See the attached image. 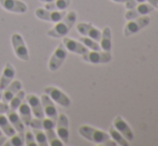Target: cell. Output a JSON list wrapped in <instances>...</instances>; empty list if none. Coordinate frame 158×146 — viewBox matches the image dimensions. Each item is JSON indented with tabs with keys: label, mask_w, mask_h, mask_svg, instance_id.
Instances as JSON below:
<instances>
[{
	"label": "cell",
	"mask_w": 158,
	"mask_h": 146,
	"mask_svg": "<svg viewBox=\"0 0 158 146\" xmlns=\"http://www.w3.org/2000/svg\"><path fill=\"white\" fill-rule=\"evenodd\" d=\"M6 138H4L3 136H0V145H3L4 142H6Z\"/></svg>",
	"instance_id": "cell-35"
},
{
	"label": "cell",
	"mask_w": 158,
	"mask_h": 146,
	"mask_svg": "<svg viewBox=\"0 0 158 146\" xmlns=\"http://www.w3.org/2000/svg\"><path fill=\"white\" fill-rule=\"evenodd\" d=\"M25 145L27 146H37L35 134L31 131H27L25 133Z\"/></svg>",
	"instance_id": "cell-31"
},
{
	"label": "cell",
	"mask_w": 158,
	"mask_h": 146,
	"mask_svg": "<svg viewBox=\"0 0 158 146\" xmlns=\"http://www.w3.org/2000/svg\"><path fill=\"white\" fill-rule=\"evenodd\" d=\"M79 41L81 42L83 45H85L88 50H90V51H100V45L98 44V42L95 41V40L92 39V38L83 36V37L79 38Z\"/></svg>",
	"instance_id": "cell-29"
},
{
	"label": "cell",
	"mask_w": 158,
	"mask_h": 146,
	"mask_svg": "<svg viewBox=\"0 0 158 146\" xmlns=\"http://www.w3.org/2000/svg\"><path fill=\"white\" fill-rule=\"evenodd\" d=\"M22 89V83L19 81H12L3 90H2L1 99L3 102L9 103L10 100Z\"/></svg>",
	"instance_id": "cell-17"
},
{
	"label": "cell",
	"mask_w": 158,
	"mask_h": 146,
	"mask_svg": "<svg viewBox=\"0 0 158 146\" xmlns=\"http://www.w3.org/2000/svg\"><path fill=\"white\" fill-rule=\"evenodd\" d=\"M15 76V69L12 66V63H6V67L3 69V72L0 77V90H3L14 79Z\"/></svg>",
	"instance_id": "cell-18"
},
{
	"label": "cell",
	"mask_w": 158,
	"mask_h": 146,
	"mask_svg": "<svg viewBox=\"0 0 158 146\" xmlns=\"http://www.w3.org/2000/svg\"><path fill=\"white\" fill-rule=\"evenodd\" d=\"M75 21H77V13L74 11L66 13V15L57 22L56 25L48 31V36L51 38H64L69 34L70 29L73 27Z\"/></svg>",
	"instance_id": "cell-1"
},
{
	"label": "cell",
	"mask_w": 158,
	"mask_h": 146,
	"mask_svg": "<svg viewBox=\"0 0 158 146\" xmlns=\"http://www.w3.org/2000/svg\"><path fill=\"white\" fill-rule=\"evenodd\" d=\"M44 92L52 99L53 101H55L56 103H58L59 105L64 107H69L71 105V100L64 92L61 91L60 89L53 86H48L44 89Z\"/></svg>",
	"instance_id": "cell-7"
},
{
	"label": "cell",
	"mask_w": 158,
	"mask_h": 146,
	"mask_svg": "<svg viewBox=\"0 0 158 146\" xmlns=\"http://www.w3.org/2000/svg\"><path fill=\"white\" fill-rule=\"evenodd\" d=\"M111 59H112L111 52H106V51H88L86 54L83 55V60L93 65L106 63L111 61Z\"/></svg>",
	"instance_id": "cell-6"
},
{
	"label": "cell",
	"mask_w": 158,
	"mask_h": 146,
	"mask_svg": "<svg viewBox=\"0 0 158 146\" xmlns=\"http://www.w3.org/2000/svg\"><path fill=\"white\" fill-rule=\"evenodd\" d=\"M1 96H2V90H0V100H1Z\"/></svg>",
	"instance_id": "cell-38"
},
{
	"label": "cell",
	"mask_w": 158,
	"mask_h": 146,
	"mask_svg": "<svg viewBox=\"0 0 158 146\" xmlns=\"http://www.w3.org/2000/svg\"><path fill=\"white\" fill-rule=\"evenodd\" d=\"M71 0H54L52 2L45 3L44 9L48 10H53V11H64L70 6Z\"/></svg>",
	"instance_id": "cell-24"
},
{
	"label": "cell",
	"mask_w": 158,
	"mask_h": 146,
	"mask_svg": "<svg viewBox=\"0 0 158 146\" xmlns=\"http://www.w3.org/2000/svg\"><path fill=\"white\" fill-rule=\"evenodd\" d=\"M154 8L151 6L150 3H140L138 6H135V8L129 9L128 11L125 13V18L127 21H130V19H135L137 17L143 16V15H148V13L153 12Z\"/></svg>",
	"instance_id": "cell-10"
},
{
	"label": "cell",
	"mask_w": 158,
	"mask_h": 146,
	"mask_svg": "<svg viewBox=\"0 0 158 146\" xmlns=\"http://www.w3.org/2000/svg\"><path fill=\"white\" fill-rule=\"evenodd\" d=\"M8 110H9V105H8V103H6V102H0V114H4V113H6L8 112Z\"/></svg>",
	"instance_id": "cell-33"
},
{
	"label": "cell",
	"mask_w": 158,
	"mask_h": 146,
	"mask_svg": "<svg viewBox=\"0 0 158 146\" xmlns=\"http://www.w3.org/2000/svg\"><path fill=\"white\" fill-rule=\"evenodd\" d=\"M6 146H23L25 145V133L24 132H19V134L15 133L14 136H11L10 141L4 142Z\"/></svg>",
	"instance_id": "cell-27"
},
{
	"label": "cell",
	"mask_w": 158,
	"mask_h": 146,
	"mask_svg": "<svg viewBox=\"0 0 158 146\" xmlns=\"http://www.w3.org/2000/svg\"><path fill=\"white\" fill-rule=\"evenodd\" d=\"M111 1L115 2V3H125L127 0H111Z\"/></svg>",
	"instance_id": "cell-36"
},
{
	"label": "cell",
	"mask_w": 158,
	"mask_h": 146,
	"mask_svg": "<svg viewBox=\"0 0 158 146\" xmlns=\"http://www.w3.org/2000/svg\"><path fill=\"white\" fill-rule=\"evenodd\" d=\"M40 99H41V103H42V107H43L44 114H45L48 118L56 121L57 117H58V113H57L56 107H55L54 103H53V100L46 94L42 95Z\"/></svg>",
	"instance_id": "cell-14"
},
{
	"label": "cell",
	"mask_w": 158,
	"mask_h": 146,
	"mask_svg": "<svg viewBox=\"0 0 158 146\" xmlns=\"http://www.w3.org/2000/svg\"><path fill=\"white\" fill-rule=\"evenodd\" d=\"M146 1H148V3H150L153 8L158 9V0H146Z\"/></svg>",
	"instance_id": "cell-34"
},
{
	"label": "cell",
	"mask_w": 158,
	"mask_h": 146,
	"mask_svg": "<svg viewBox=\"0 0 158 146\" xmlns=\"http://www.w3.org/2000/svg\"><path fill=\"white\" fill-rule=\"evenodd\" d=\"M19 117H21L22 121L25 126H29L30 125V121L32 119V112H31V109H30L29 104L28 102L26 101V99H24L23 102L21 103V105L19 107Z\"/></svg>",
	"instance_id": "cell-20"
},
{
	"label": "cell",
	"mask_w": 158,
	"mask_h": 146,
	"mask_svg": "<svg viewBox=\"0 0 158 146\" xmlns=\"http://www.w3.org/2000/svg\"><path fill=\"white\" fill-rule=\"evenodd\" d=\"M150 22L151 17L148 16V15H143V16L137 17L135 19H130L124 27V36L128 38L137 34L141 29H143L144 27H146L150 24Z\"/></svg>",
	"instance_id": "cell-3"
},
{
	"label": "cell",
	"mask_w": 158,
	"mask_h": 146,
	"mask_svg": "<svg viewBox=\"0 0 158 146\" xmlns=\"http://www.w3.org/2000/svg\"><path fill=\"white\" fill-rule=\"evenodd\" d=\"M25 91L24 90H19L14 97L10 100V105H9V109L10 110H13V111H16L19 109V107L21 105V103L23 102V100L25 99Z\"/></svg>",
	"instance_id": "cell-26"
},
{
	"label": "cell",
	"mask_w": 158,
	"mask_h": 146,
	"mask_svg": "<svg viewBox=\"0 0 158 146\" xmlns=\"http://www.w3.org/2000/svg\"><path fill=\"white\" fill-rule=\"evenodd\" d=\"M146 0H127L125 2V8L127 10H129V9H132L135 8V6H138V4L140 3H143V2H145Z\"/></svg>",
	"instance_id": "cell-32"
},
{
	"label": "cell",
	"mask_w": 158,
	"mask_h": 146,
	"mask_svg": "<svg viewBox=\"0 0 158 146\" xmlns=\"http://www.w3.org/2000/svg\"><path fill=\"white\" fill-rule=\"evenodd\" d=\"M0 136H2V132H1V129H0Z\"/></svg>",
	"instance_id": "cell-39"
},
{
	"label": "cell",
	"mask_w": 158,
	"mask_h": 146,
	"mask_svg": "<svg viewBox=\"0 0 158 146\" xmlns=\"http://www.w3.org/2000/svg\"><path fill=\"white\" fill-rule=\"evenodd\" d=\"M46 138H48V145L51 146H63L64 143L60 139L58 138L57 133L54 131V129H48L46 130Z\"/></svg>",
	"instance_id": "cell-28"
},
{
	"label": "cell",
	"mask_w": 158,
	"mask_h": 146,
	"mask_svg": "<svg viewBox=\"0 0 158 146\" xmlns=\"http://www.w3.org/2000/svg\"><path fill=\"white\" fill-rule=\"evenodd\" d=\"M6 115H8L6 117H8L10 124L13 126V128H14L17 132H25V125L23 124L21 117L17 115V113L15 112V111L9 109L8 112H6Z\"/></svg>",
	"instance_id": "cell-21"
},
{
	"label": "cell",
	"mask_w": 158,
	"mask_h": 146,
	"mask_svg": "<svg viewBox=\"0 0 158 146\" xmlns=\"http://www.w3.org/2000/svg\"><path fill=\"white\" fill-rule=\"evenodd\" d=\"M35 15L42 21L51 22V23H57L66 15V10L64 11H53L48 10V9H37L35 10Z\"/></svg>",
	"instance_id": "cell-9"
},
{
	"label": "cell",
	"mask_w": 158,
	"mask_h": 146,
	"mask_svg": "<svg viewBox=\"0 0 158 146\" xmlns=\"http://www.w3.org/2000/svg\"><path fill=\"white\" fill-rule=\"evenodd\" d=\"M26 101L29 104L30 109H31L32 114L35 115L37 118H43L44 117V112L43 107H42L41 99L35 95H28L27 97H25Z\"/></svg>",
	"instance_id": "cell-16"
},
{
	"label": "cell",
	"mask_w": 158,
	"mask_h": 146,
	"mask_svg": "<svg viewBox=\"0 0 158 146\" xmlns=\"http://www.w3.org/2000/svg\"><path fill=\"white\" fill-rule=\"evenodd\" d=\"M79 133L84 139L90 141L96 144H104V145H116L115 142H110V134L102 130L96 129L90 126H81L79 128Z\"/></svg>",
	"instance_id": "cell-2"
},
{
	"label": "cell",
	"mask_w": 158,
	"mask_h": 146,
	"mask_svg": "<svg viewBox=\"0 0 158 146\" xmlns=\"http://www.w3.org/2000/svg\"><path fill=\"white\" fill-rule=\"evenodd\" d=\"M109 134H110V138H112L116 144H118L121 146H128L129 145V143L127 142L126 139L124 138V136H122V134L119 133L113 126L110 127V129H109Z\"/></svg>",
	"instance_id": "cell-25"
},
{
	"label": "cell",
	"mask_w": 158,
	"mask_h": 146,
	"mask_svg": "<svg viewBox=\"0 0 158 146\" xmlns=\"http://www.w3.org/2000/svg\"><path fill=\"white\" fill-rule=\"evenodd\" d=\"M56 133L64 145L69 143V120L64 114H59L56 120Z\"/></svg>",
	"instance_id": "cell-8"
},
{
	"label": "cell",
	"mask_w": 158,
	"mask_h": 146,
	"mask_svg": "<svg viewBox=\"0 0 158 146\" xmlns=\"http://www.w3.org/2000/svg\"><path fill=\"white\" fill-rule=\"evenodd\" d=\"M77 30L79 34H81L84 37H88L94 39L95 41H100L101 38V31L98 28H96L94 25L89 23H80L77 26Z\"/></svg>",
	"instance_id": "cell-12"
},
{
	"label": "cell",
	"mask_w": 158,
	"mask_h": 146,
	"mask_svg": "<svg viewBox=\"0 0 158 146\" xmlns=\"http://www.w3.org/2000/svg\"><path fill=\"white\" fill-rule=\"evenodd\" d=\"M113 127L126 139L127 141H132L135 139V134H133L131 128L129 127V125L126 123V120H124V118L119 115H117L113 120Z\"/></svg>",
	"instance_id": "cell-11"
},
{
	"label": "cell",
	"mask_w": 158,
	"mask_h": 146,
	"mask_svg": "<svg viewBox=\"0 0 158 146\" xmlns=\"http://www.w3.org/2000/svg\"><path fill=\"white\" fill-rule=\"evenodd\" d=\"M66 57H67L66 47H64V43H59L58 46L56 47V50L53 53V55L51 56L50 61H48V69H50V71L55 72L56 70H58L61 67V65L64 63Z\"/></svg>",
	"instance_id": "cell-5"
},
{
	"label": "cell",
	"mask_w": 158,
	"mask_h": 146,
	"mask_svg": "<svg viewBox=\"0 0 158 146\" xmlns=\"http://www.w3.org/2000/svg\"><path fill=\"white\" fill-rule=\"evenodd\" d=\"M11 42H12L13 50H14L17 58L23 61L29 60V52H28V48L26 46L23 37L19 34H13L11 37Z\"/></svg>",
	"instance_id": "cell-4"
},
{
	"label": "cell",
	"mask_w": 158,
	"mask_h": 146,
	"mask_svg": "<svg viewBox=\"0 0 158 146\" xmlns=\"http://www.w3.org/2000/svg\"><path fill=\"white\" fill-rule=\"evenodd\" d=\"M63 43H64V47H66L67 51H69V52H72V53H75V54L82 55V56H83L84 54H86V53L89 51L85 45H83V44H82L80 41H75V40L70 39V38L64 37Z\"/></svg>",
	"instance_id": "cell-15"
},
{
	"label": "cell",
	"mask_w": 158,
	"mask_h": 146,
	"mask_svg": "<svg viewBox=\"0 0 158 146\" xmlns=\"http://www.w3.org/2000/svg\"><path fill=\"white\" fill-rule=\"evenodd\" d=\"M0 6L8 12L23 14L27 11V6L21 0H0Z\"/></svg>",
	"instance_id": "cell-13"
},
{
	"label": "cell",
	"mask_w": 158,
	"mask_h": 146,
	"mask_svg": "<svg viewBox=\"0 0 158 146\" xmlns=\"http://www.w3.org/2000/svg\"><path fill=\"white\" fill-rule=\"evenodd\" d=\"M41 2H44V3H48V2H52L54 1V0H40Z\"/></svg>",
	"instance_id": "cell-37"
},
{
	"label": "cell",
	"mask_w": 158,
	"mask_h": 146,
	"mask_svg": "<svg viewBox=\"0 0 158 146\" xmlns=\"http://www.w3.org/2000/svg\"><path fill=\"white\" fill-rule=\"evenodd\" d=\"M30 127L32 128V129H44L46 131V130L48 129H54L55 127H56V121L53 120V119L51 118H33L31 119V121H30Z\"/></svg>",
	"instance_id": "cell-19"
},
{
	"label": "cell",
	"mask_w": 158,
	"mask_h": 146,
	"mask_svg": "<svg viewBox=\"0 0 158 146\" xmlns=\"http://www.w3.org/2000/svg\"><path fill=\"white\" fill-rule=\"evenodd\" d=\"M0 129L2 132H4L6 136H12L16 133V130L13 128V126L10 124L8 117L4 116V115L0 114Z\"/></svg>",
	"instance_id": "cell-23"
},
{
	"label": "cell",
	"mask_w": 158,
	"mask_h": 146,
	"mask_svg": "<svg viewBox=\"0 0 158 146\" xmlns=\"http://www.w3.org/2000/svg\"><path fill=\"white\" fill-rule=\"evenodd\" d=\"M112 47V34L110 27H104L100 38V48L106 52H110Z\"/></svg>",
	"instance_id": "cell-22"
},
{
	"label": "cell",
	"mask_w": 158,
	"mask_h": 146,
	"mask_svg": "<svg viewBox=\"0 0 158 146\" xmlns=\"http://www.w3.org/2000/svg\"><path fill=\"white\" fill-rule=\"evenodd\" d=\"M35 141H37V145H39V146L48 145L46 134L44 133L43 131H41V129H35Z\"/></svg>",
	"instance_id": "cell-30"
}]
</instances>
